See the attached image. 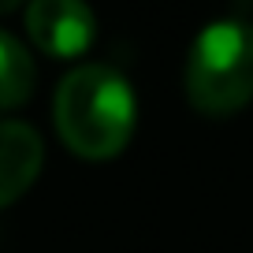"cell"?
Wrapping results in <instances>:
<instances>
[{
    "label": "cell",
    "mask_w": 253,
    "mask_h": 253,
    "mask_svg": "<svg viewBox=\"0 0 253 253\" xmlns=\"http://www.w3.org/2000/svg\"><path fill=\"white\" fill-rule=\"evenodd\" d=\"M182 86L190 108L209 119L242 112L253 101V23H209L190 45Z\"/></svg>",
    "instance_id": "obj_2"
},
{
    "label": "cell",
    "mask_w": 253,
    "mask_h": 253,
    "mask_svg": "<svg viewBox=\"0 0 253 253\" xmlns=\"http://www.w3.org/2000/svg\"><path fill=\"white\" fill-rule=\"evenodd\" d=\"M34 56L19 38L0 30V112L23 108L34 93Z\"/></svg>",
    "instance_id": "obj_5"
},
{
    "label": "cell",
    "mask_w": 253,
    "mask_h": 253,
    "mask_svg": "<svg viewBox=\"0 0 253 253\" xmlns=\"http://www.w3.org/2000/svg\"><path fill=\"white\" fill-rule=\"evenodd\" d=\"M26 34L52 60H79L97 41V15L86 0H30Z\"/></svg>",
    "instance_id": "obj_3"
},
{
    "label": "cell",
    "mask_w": 253,
    "mask_h": 253,
    "mask_svg": "<svg viewBox=\"0 0 253 253\" xmlns=\"http://www.w3.org/2000/svg\"><path fill=\"white\" fill-rule=\"evenodd\" d=\"M45 164V145L30 123L0 119V209L15 205L38 182Z\"/></svg>",
    "instance_id": "obj_4"
},
{
    "label": "cell",
    "mask_w": 253,
    "mask_h": 253,
    "mask_svg": "<svg viewBox=\"0 0 253 253\" xmlns=\"http://www.w3.org/2000/svg\"><path fill=\"white\" fill-rule=\"evenodd\" d=\"M56 134L82 160H112L130 145L138 123L134 89L116 67L82 63L67 71L52 101Z\"/></svg>",
    "instance_id": "obj_1"
},
{
    "label": "cell",
    "mask_w": 253,
    "mask_h": 253,
    "mask_svg": "<svg viewBox=\"0 0 253 253\" xmlns=\"http://www.w3.org/2000/svg\"><path fill=\"white\" fill-rule=\"evenodd\" d=\"M23 0H0V15H8V11H15Z\"/></svg>",
    "instance_id": "obj_6"
}]
</instances>
